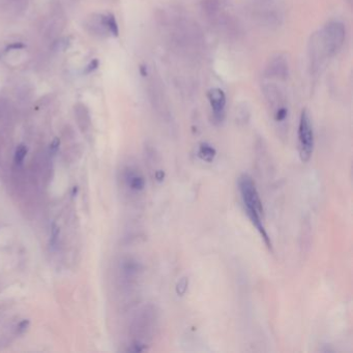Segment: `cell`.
I'll list each match as a JSON object with an SVG mask.
<instances>
[{
	"label": "cell",
	"mask_w": 353,
	"mask_h": 353,
	"mask_svg": "<svg viewBox=\"0 0 353 353\" xmlns=\"http://www.w3.org/2000/svg\"><path fill=\"white\" fill-rule=\"evenodd\" d=\"M51 231H52V235H51V236H52V238H51V244H52V246H54V245H55V243H56L57 237L59 236V227H58L56 224H55V223H53Z\"/></svg>",
	"instance_id": "5bb4252c"
},
{
	"label": "cell",
	"mask_w": 353,
	"mask_h": 353,
	"mask_svg": "<svg viewBox=\"0 0 353 353\" xmlns=\"http://www.w3.org/2000/svg\"><path fill=\"white\" fill-rule=\"evenodd\" d=\"M140 73H141V75H142L143 77H145L146 74H147V73H146V68L141 66V67H140Z\"/></svg>",
	"instance_id": "e0dca14e"
},
{
	"label": "cell",
	"mask_w": 353,
	"mask_h": 353,
	"mask_svg": "<svg viewBox=\"0 0 353 353\" xmlns=\"http://www.w3.org/2000/svg\"><path fill=\"white\" fill-rule=\"evenodd\" d=\"M27 151H28V150H27V147L24 144H21L17 147L16 152H15V163L17 165L22 164V162L24 161L25 156L27 154Z\"/></svg>",
	"instance_id": "8fae6325"
},
{
	"label": "cell",
	"mask_w": 353,
	"mask_h": 353,
	"mask_svg": "<svg viewBox=\"0 0 353 353\" xmlns=\"http://www.w3.org/2000/svg\"><path fill=\"white\" fill-rule=\"evenodd\" d=\"M203 10L207 15L213 16L219 12L220 2L219 0H203Z\"/></svg>",
	"instance_id": "9c48e42d"
},
{
	"label": "cell",
	"mask_w": 353,
	"mask_h": 353,
	"mask_svg": "<svg viewBox=\"0 0 353 353\" xmlns=\"http://www.w3.org/2000/svg\"><path fill=\"white\" fill-rule=\"evenodd\" d=\"M25 48V45L23 43H12L10 45H7V47L5 49L6 52H8L10 50H20V49H24Z\"/></svg>",
	"instance_id": "9a60e30c"
},
{
	"label": "cell",
	"mask_w": 353,
	"mask_h": 353,
	"mask_svg": "<svg viewBox=\"0 0 353 353\" xmlns=\"http://www.w3.org/2000/svg\"><path fill=\"white\" fill-rule=\"evenodd\" d=\"M266 75L271 78L286 80L289 75V67H288L287 60L282 56L274 58L266 68Z\"/></svg>",
	"instance_id": "5b68a950"
},
{
	"label": "cell",
	"mask_w": 353,
	"mask_h": 353,
	"mask_svg": "<svg viewBox=\"0 0 353 353\" xmlns=\"http://www.w3.org/2000/svg\"><path fill=\"white\" fill-rule=\"evenodd\" d=\"M59 145H60L59 138H55L54 140L51 142V144H50V152L52 154L56 153L57 151H58V148H59Z\"/></svg>",
	"instance_id": "2e32d148"
},
{
	"label": "cell",
	"mask_w": 353,
	"mask_h": 353,
	"mask_svg": "<svg viewBox=\"0 0 353 353\" xmlns=\"http://www.w3.org/2000/svg\"><path fill=\"white\" fill-rule=\"evenodd\" d=\"M189 288V278L187 277H182L181 278H179L177 284H176L175 290H176V294L178 296H183L188 291Z\"/></svg>",
	"instance_id": "30bf717a"
},
{
	"label": "cell",
	"mask_w": 353,
	"mask_h": 353,
	"mask_svg": "<svg viewBox=\"0 0 353 353\" xmlns=\"http://www.w3.org/2000/svg\"><path fill=\"white\" fill-rule=\"evenodd\" d=\"M197 154L199 156V159L202 160L203 162L212 163L217 156V151L216 148L212 147L210 144L202 143L198 148Z\"/></svg>",
	"instance_id": "52a82bcc"
},
{
	"label": "cell",
	"mask_w": 353,
	"mask_h": 353,
	"mask_svg": "<svg viewBox=\"0 0 353 353\" xmlns=\"http://www.w3.org/2000/svg\"><path fill=\"white\" fill-rule=\"evenodd\" d=\"M237 189L249 220L263 239L265 246L269 250H273L272 239L263 224L264 208L262 201L252 176L247 173L241 174L237 179Z\"/></svg>",
	"instance_id": "6da1fadb"
},
{
	"label": "cell",
	"mask_w": 353,
	"mask_h": 353,
	"mask_svg": "<svg viewBox=\"0 0 353 353\" xmlns=\"http://www.w3.org/2000/svg\"><path fill=\"white\" fill-rule=\"evenodd\" d=\"M99 66H100L99 60L98 59H92L86 66V68L84 70V74H86V75H87V74L95 72L99 68Z\"/></svg>",
	"instance_id": "7c38bea8"
},
{
	"label": "cell",
	"mask_w": 353,
	"mask_h": 353,
	"mask_svg": "<svg viewBox=\"0 0 353 353\" xmlns=\"http://www.w3.org/2000/svg\"><path fill=\"white\" fill-rule=\"evenodd\" d=\"M101 22L105 27V29L108 30L113 36H118L119 29H118V24L116 22V19L113 14H107V15H101Z\"/></svg>",
	"instance_id": "ba28073f"
},
{
	"label": "cell",
	"mask_w": 353,
	"mask_h": 353,
	"mask_svg": "<svg viewBox=\"0 0 353 353\" xmlns=\"http://www.w3.org/2000/svg\"><path fill=\"white\" fill-rule=\"evenodd\" d=\"M345 27L338 21H331L324 26L320 35L323 52L331 57L336 55L345 41Z\"/></svg>",
	"instance_id": "7a4b0ae2"
},
{
	"label": "cell",
	"mask_w": 353,
	"mask_h": 353,
	"mask_svg": "<svg viewBox=\"0 0 353 353\" xmlns=\"http://www.w3.org/2000/svg\"><path fill=\"white\" fill-rule=\"evenodd\" d=\"M29 324H30V321L28 319H24L22 320L19 324H18L17 327V332L18 333H23L27 330V328H29Z\"/></svg>",
	"instance_id": "4fadbf2b"
},
{
	"label": "cell",
	"mask_w": 353,
	"mask_h": 353,
	"mask_svg": "<svg viewBox=\"0 0 353 353\" xmlns=\"http://www.w3.org/2000/svg\"><path fill=\"white\" fill-rule=\"evenodd\" d=\"M299 154L303 163H308L313 155L315 138L314 129L309 113L303 111L299 126Z\"/></svg>",
	"instance_id": "3957f363"
},
{
	"label": "cell",
	"mask_w": 353,
	"mask_h": 353,
	"mask_svg": "<svg viewBox=\"0 0 353 353\" xmlns=\"http://www.w3.org/2000/svg\"><path fill=\"white\" fill-rule=\"evenodd\" d=\"M207 97L216 119L218 122H222L224 118V110L226 106V96L224 91L220 88H212L208 91Z\"/></svg>",
	"instance_id": "277c9868"
},
{
	"label": "cell",
	"mask_w": 353,
	"mask_h": 353,
	"mask_svg": "<svg viewBox=\"0 0 353 353\" xmlns=\"http://www.w3.org/2000/svg\"><path fill=\"white\" fill-rule=\"evenodd\" d=\"M126 182L128 188L134 192H142L145 189L146 181L144 176L133 170L128 171L126 174Z\"/></svg>",
	"instance_id": "8992f818"
}]
</instances>
